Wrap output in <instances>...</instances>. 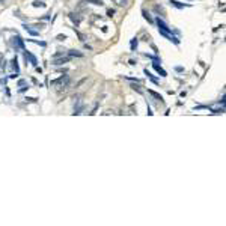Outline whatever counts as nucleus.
<instances>
[{"label": "nucleus", "mask_w": 226, "mask_h": 226, "mask_svg": "<svg viewBox=\"0 0 226 226\" xmlns=\"http://www.w3.org/2000/svg\"><path fill=\"white\" fill-rule=\"evenodd\" d=\"M11 66H12V69L15 71V74H18L20 72V66H18V61H17V56L12 59V62H11Z\"/></svg>", "instance_id": "10"}, {"label": "nucleus", "mask_w": 226, "mask_h": 226, "mask_svg": "<svg viewBox=\"0 0 226 226\" xmlns=\"http://www.w3.org/2000/svg\"><path fill=\"white\" fill-rule=\"evenodd\" d=\"M131 88L134 89V91H137V92H140V94H142V89H140V86H139V84H137V86H136V84H133Z\"/></svg>", "instance_id": "22"}, {"label": "nucleus", "mask_w": 226, "mask_h": 226, "mask_svg": "<svg viewBox=\"0 0 226 226\" xmlns=\"http://www.w3.org/2000/svg\"><path fill=\"white\" fill-rule=\"evenodd\" d=\"M83 109H84V104H82V103H78L77 106H74V115H78V113H82L83 112Z\"/></svg>", "instance_id": "14"}, {"label": "nucleus", "mask_w": 226, "mask_h": 226, "mask_svg": "<svg viewBox=\"0 0 226 226\" xmlns=\"http://www.w3.org/2000/svg\"><path fill=\"white\" fill-rule=\"evenodd\" d=\"M148 94H149V95H152V97H154L155 99H158V101H160V103H163V101H164V99H163V97H161L160 94H157V92H154V91L148 89Z\"/></svg>", "instance_id": "11"}, {"label": "nucleus", "mask_w": 226, "mask_h": 226, "mask_svg": "<svg viewBox=\"0 0 226 226\" xmlns=\"http://www.w3.org/2000/svg\"><path fill=\"white\" fill-rule=\"evenodd\" d=\"M155 23H157V26H158V29H161V30H167V32H172V29H170L169 26L163 21V20H161L160 17H157V18H155Z\"/></svg>", "instance_id": "6"}, {"label": "nucleus", "mask_w": 226, "mask_h": 226, "mask_svg": "<svg viewBox=\"0 0 226 226\" xmlns=\"http://www.w3.org/2000/svg\"><path fill=\"white\" fill-rule=\"evenodd\" d=\"M137 44H139V41H137V38H134V39H131V42H130V47H131V50L134 51L136 48H137Z\"/></svg>", "instance_id": "17"}, {"label": "nucleus", "mask_w": 226, "mask_h": 226, "mask_svg": "<svg viewBox=\"0 0 226 226\" xmlns=\"http://www.w3.org/2000/svg\"><path fill=\"white\" fill-rule=\"evenodd\" d=\"M142 14H143V18L145 20H148V23H154V20L148 15V12H146V11H142Z\"/></svg>", "instance_id": "18"}, {"label": "nucleus", "mask_w": 226, "mask_h": 226, "mask_svg": "<svg viewBox=\"0 0 226 226\" xmlns=\"http://www.w3.org/2000/svg\"><path fill=\"white\" fill-rule=\"evenodd\" d=\"M24 59H26V62L29 61L33 66H38V59H36L35 56H33L30 51H26V50H24Z\"/></svg>", "instance_id": "3"}, {"label": "nucleus", "mask_w": 226, "mask_h": 226, "mask_svg": "<svg viewBox=\"0 0 226 226\" xmlns=\"http://www.w3.org/2000/svg\"><path fill=\"white\" fill-rule=\"evenodd\" d=\"M26 84V80H18V86H24Z\"/></svg>", "instance_id": "24"}, {"label": "nucleus", "mask_w": 226, "mask_h": 226, "mask_svg": "<svg viewBox=\"0 0 226 226\" xmlns=\"http://www.w3.org/2000/svg\"><path fill=\"white\" fill-rule=\"evenodd\" d=\"M71 61V57H63V56H61V57H54L53 59V65H56V66H59V65H63V63H68Z\"/></svg>", "instance_id": "5"}, {"label": "nucleus", "mask_w": 226, "mask_h": 226, "mask_svg": "<svg viewBox=\"0 0 226 226\" xmlns=\"http://www.w3.org/2000/svg\"><path fill=\"white\" fill-rule=\"evenodd\" d=\"M68 54H69V57H82L83 56V53H78V51H76V50H69L68 51Z\"/></svg>", "instance_id": "15"}, {"label": "nucleus", "mask_w": 226, "mask_h": 226, "mask_svg": "<svg viewBox=\"0 0 226 226\" xmlns=\"http://www.w3.org/2000/svg\"><path fill=\"white\" fill-rule=\"evenodd\" d=\"M68 82H69V78L65 76V77L57 78V80H53V82H51V86H57V84H66Z\"/></svg>", "instance_id": "8"}, {"label": "nucleus", "mask_w": 226, "mask_h": 226, "mask_svg": "<svg viewBox=\"0 0 226 226\" xmlns=\"http://www.w3.org/2000/svg\"><path fill=\"white\" fill-rule=\"evenodd\" d=\"M56 39H57V41H65V39H66V35H57Z\"/></svg>", "instance_id": "21"}, {"label": "nucleus", "mask_w": 226, "mask_h": 226, "mask_svg": "<svg viewBox=\"0 0 226 226\" xmlns=\"http://www.w3.org/2000/svg\"><path fill=\"white\" fill-rule=\"evenodd\" d=\"M12 45H14L15 50H23L24 51V39L21 36L15 35L14 38H12Z\"/></svg>", "instance_id": "1"}, {"label": "nucleus", "mask_w": 226, "mask_h": 226, "mask_svg": "<svg viewBox=\"0 0 226 226\" xmlns=\"http://www.w3.org/2000/svg\"><path fill=\"white\" fill-rule=\"evenodd\" d=\"M23 27H24V30H26V32H29V35H32V36H38V35H39V30H33V29H32V26L24 24Z\"/></svg>", "instance_id": "9"}, {"label": "nucleus", "mask_w": 226, "mask_h": 226, "mask_svg": "<svg viewBox=\"0 0 226 226\" xmlns=\"http://www.w3.org/2000/svg\"><path fill=\"white\" fill-rule=\"evenodd\" d=\"M69 18L72 20V23H74L76 26H78V24H80V21H82V18L77 17V14H69Z\"/></svg>", "instance_id": "12"}, {"label": "nucleus", "mask_w": 226, "mask_h": 226, "mask_svg": "<svg viewBox=\"0 0 226 226\" xmlns=\"http://www.w3.org/2000/svg\"><path fill=\"white\" fill-rule=\"evenodd\" d=\"M32 6L33 8H45L47 5H45L44 2H41V0H35V2H32Z\"/></svg>", "instance_id": "13"}, {"label": "nucleus", "mask_w": 226, "mask_h": 226, "mask_svg": "<svg viewBox=\"0 0 226 226\" xmlns=\"http://www.w3.org/2000/svg\"><path fill=\"white\" fill-rule=\"evenodd\" d=\"M115 2L119 5V6H127V3H128V0H115Z\"/></svg>", "instance_id": "20"}, {"label": "nucleus", "mask_w": 226, "mask_h": 226, "mask_svg": "<svg viewBox=\"0 0 226 226\" xmlns=\"http://www.w3.org/2000/svg\"><path fill=\"white\" fill-rule=\"evenodd\" d=\"M175 69H176L178 72H182V71H184V68H182V66H176V68H175Z\"/></svg>", "instance_id": "25"}, {"label": "nucleus", "mask_w": 226, "mask_h": 226, "mask_svg": "<svg viewBox=\"0 0 226 226\" xmlns=\"http://www.w3.org/2000/svg\"><path fill=\"white\" fill-rule=\"evenodd\" d=\"M152 68H154V69L157 71V74H158V76H161V77H166V76H167V72H166V71L161 68V65H158V62H157V61L152 62Z\"/></svg>", "instance_id": "4"}, {"label": "nucleus", "mask_w": 226, "mask_h": 226, "mask_svg": "<svg viewBox=\"0 0 226 226\" xmlns=\"http://www.w3.org/2000/svg\"><path fill=\"white\" fill-rule=\"evenodd\" d=\"M169 3L172 5V6H175V8H178V9H184V8H189V3H181V2H178V0H169Z\"/></svg>", "instance_id": "7"}, {"label": "nucleus", "mask_w": 226, "mask_h": 226, "mask_svg": "<svg viewBox=\"0 0 226 226\" xmlns=\"http://www.w3.org/2000/svg\"><path fill=\"white\" fill-rule=\"evenodd\" d=\"M158 32H160V35H163L164 38H167L169 41H172V42H174L175 45H178V44H179V39H178V38H176V36H175L172 32H167V30H161V29H158Z\"/></svg>", "instance_id": "2"}, {"label": "nucleus", "mask_w": 226, "mask_h": 226, "mask_svg": "<svg viewBox=\"0 0 226 226\" xmlns=\"http://www.w3.org/2000/svg\"><path fill=\"white\" fill-rule=\"evenodd\" d=\"M27 41H32V42H35V44H38V45H41V47H45V45H47L44 41H35V39H27Z\"/></svg>", "instance_id": "19"}, {"label": "nucleus", "mask_w": 226, "mask_h": 226, "mask_svg": "<svg viewBox=\"0 0 226 226\" xmlns=\"http://www.w3.org/2000/svg\"><path fill=\"white\" fill-rule=\"evenodd\" d=\"M115 15V9H107V17H113Z\"/></svg>", "instance_id": "23"}, {"label": "nucleus", "mask_w": 226, "mask_h": 226, "mask_svg": "<svg viewBox=\"0 0 226 226\" xmlns=\"http://www.w3.org/2000/svg\"><path fill=\"white\" fill-rule=\"evenodd\" d=\"M0 3H3V0H0Z\"/></svg>", "instance_id": "26"}, {"label": "nucleus", "mask_w": 226, "mask_h": 226, "mask_svg": "<svg viewBox=\"0 0 226 226\" xmlns=\"http://www.w3.org/2000/svg\"><path fill=\"white\" fill-rule=\"evenodd\" d=\"M84 2L92 3V5H95V6H103V5H104V2H103V0H84Z\"/></svg>", "instance_id": "16"}]
</instances>
